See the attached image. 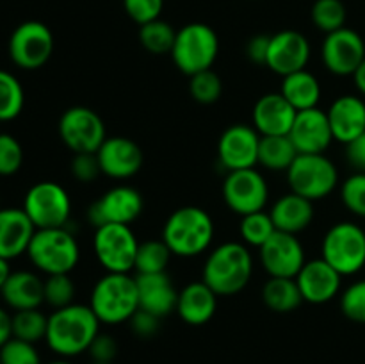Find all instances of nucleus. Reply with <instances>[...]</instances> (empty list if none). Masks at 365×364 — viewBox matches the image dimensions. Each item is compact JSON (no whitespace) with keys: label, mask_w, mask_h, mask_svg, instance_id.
<instances>
[{"label":"nucleus","mask_w":365,"mask_h":364,"mask_svg":"<svg viewBox=\"0 0 365 364\" xmlns=\"http://www.w3.org/2000/svg\"><path fill=\"white\" fill-rule=\"evenodd\" d=\"M100 325L91 307L71 303L50 314L45 341L61 359H71L88 352L93 339L100 334Z\"/></svg>","instance_id":"obj_1"},{"label":"nucleus","mask_w":365,"mask_h":364,"mask_svg":"<svg viewBox=\"0 0 365 364\" xmlns=\"http://www.w3.org/2000/svg\"><path fill=\"white\" fill-rule=\"evenodd\" d=\"M253 275V256L245 243L227 241L207 256L202 280L217 296H234L250 284Z\"/></svg>","instance_id":"obj_2"},{"label":"nucleus","mask_w":365,"mask_h":364,"mask_svg":"<svg viewBox=\"0 0 365 364\" xmlns=\"http://www.w3.org/2000/svg\"><path fill=\"white\" fill-rule=\"evenodd\" d=\"M216 225L212 216L198 206H184L168 216L163 228V241L171 253L184 259L207 252L214 241Z\"/></svg>","instance_id":"obj_3"},{"label":"nucleus","mask_w":365,"mask_h":364,"mask_svg":"<svg viewBox=\"0 0 365 364\" xmlns=\"http://www.w3.org/2000/svg\"><path fill=\"white\" fill-rule=\"evenodd\" d=\"M89 307L100 323L120 325L130 321L139 309L135 277L128 273H106L93 285Z\"/></svg>","instance_id":"obj_4"},{"label":"nucleus","mask_w":365,"mask_h":364,"mask_svg":"<svg viewBox=\"0 0 365 364\" xmlns=\"http://www.w3.org/2000/svg\"><path fill=\"white\" fill-rule=\"evenodd\" d=\"M32 266L45 275L71 273L81 259L77 238L68 227L36 228L27 248Z\"/></svg>","instance_id":"obj_5"},{"label":"nucleus","mask_w":365,"mask_h":364,"mask_svg":"<svg viewBox=\"0 0 365 364\" xmlns=\"http://www.w3.org/2000/svg\"><path fill=\"white\" fill-rule=\"evenodd\" d=\"M220 54V38L210 25L192 21L177 31L171 59L178 71L187 77L212 70Z\"/></svg>","instance_id":"obj_6"},{"label":"nucleus","mask_w":365,"mask_h":364,"mask_svg":"<svg viewBox=\"0 0 365 364\" xmlns=\"http://www.w3.org/2000/svg\"><path fill=\"white\" fill-rule=\"evenodd\" d=\"M321 257L349 277L365 268V231L355 221H339L331 225L321 243Z\"/></svg>","instance_id":"obj_7"},{"label":"nucleus","mask_w":365,"mask_h":364,"mask_svg":"<svg viewBox=\"0 0 365 364\" xmlns=\"http://www.w3.org/2000/svg\"><path fill=\"white\" fill-rule=\"evenodd\" d=\"M285 173L291 191L312 202L330 196L339 186L337 166L324 153H299Z\"/></svg>","instance_id":"obj_8"},{"label":"nucleus","mask_w":365,"mask_h":364,"mask_svg":"<svg viewBox=\"0 0 365 364\" xmlns=\"http://www.w3.org/2000/svg\"><path fill=\"white\" fill-rule=\"evenodd\" d=\"M138 248L139 241L130 225L106 223L95 228L93 252L107 273H130Z\"/></svg>","instance_id":"obj_9"},{"label":"nucleus","mask_w":365,"mask_h":364,"mask_svg":"<svg viewBox=\"0 0 365 364\" xmlns=\"http://www.w3.org/2000/svg\"><path fill=\"white\" fill-rule=\"evenodd\" d=\"M21 209L36 228L68 227L71 218V198L57 182L41 181L31 186L25 193Z\"/></svg>","instance_id":"obj_10"},{"label":"nucleus","mask_w":365,"mask_h":364,"mask_svg":"<svg viewBox=\"0 0 365 364\" xmlns=\"http://www.w3.org/2000/svg\"><path fill=\"white\" fill-rule=\"evenodd\" d=\"M56 39L48 25L39 20H27L18 25L9 36L7 52L14 66L20 70H39L52 57Z\"/></svg>","instance_id":"obj_11"},{"label":"nucleus","mask_w":365,"mask_h":364,"mask_svg":"<svg viewBox=\"0 0 365 364\" xmlns=\"http://www.w3.org/2000/svg\"><path fill=\"white\" fill-rule=\"evenodd\" d=\"M61 141L73 153H96L107 139L106 123L96 111L84 106H73L59 118Z\"/></svg>","instance_id":"obj_12"},{"label":"nucleus","mask_w":365,"mask_h":364,"mask_svg":"<svg viewBox=\"0 0 365 364\" xmlns=\"http://www.w3.org/2000/svg\"><path fill=\"white\" fill-rule=\"evenodd\" d=\"M221 193L228 209L239 216L266 211L269 202V186L255 168L227 171Z\"/></svg>","instance_id":"obj_13"},{"label":"nucleus","mask_w":365,"mask_h":364,"mask_svg":"<svg viewBox=\"0 0 365 364\" xmlns=\"http://www.w3.org/2000/svg\"><path fill=\"white\" fill-rule=\"evenodd\" d=\"M145 209L143 195L132 186H114L89 206L88 220L93 227L106 223L130 225Z\"/></svg>","instance_id":"obj_14"},{"label":"nucleus","mask_w":365,"mask_h":364,"mask_svg":"<svg viewBox=\"0 0 365 364\" xmlns=\"http://www.w3.org/2000/svg\"><path fill=\"white\" fill-rule=\"evenodd\" d=\"M321 59L324 68L337 77H353L365 59V41L362 36L349 27L324 36L321 45Z\"/></svg>","instance_id":"obj_15"},{"label":"nucleus","mask_w":365,"mask_h":364,"mask_svg":"<svg viewBox=\"0 0 365 364\" xmlns=\"http://www.w3.org/2000/svg\"><path fill=\"white\" fill-rule=\"evenodd\" d=\"M260 266L269 277L296 278L302 271L305 259V248L298 236L277 231L259 248Z\"/></svg>","instance_id":"obj_16"},{"label":"nucleus","mask_w":365,"mask_h":364,"mask_svg":"<svg viewBox=\"0 0 365 364\" xmlns=\"http://www.w3.org/2000/svg\"><path fill=\"white\" fill-rule=\"evenodd\" d=\"M260 134L253 125L234 123L223 131L217 141V159L227 171L246 170L259 164Z\"/></svg>","instance_id":"obj_17"},{"label":"nucleus","mask_w":365,"mask_h":364,"mask_svg":"<svg viewBox=\"0 0 365 364\" xmlns=\"http://www.w3.org/2000/svg\"><path fill=\"white\" fill-rule=\"evenodd\" d=\"M310 54H312V49L307 36L287 29V31H280L271 36L266 66L280 77H285L294 71L307 70Z\"/></svg>","instance_id":"obj_18"},{"label":"nucleus","mask_w":365,"mask_h":364,"mask_svg":"<svg viewBox=\"0 0 365 364\" xmlns=\"http://www.w3.org/2000/svg\"><path fill=\"white\" fill-rule=\"evenodd\" d=\"M100 170L103 175L114 181H127L141 171L145 163L143 148L130 138L125 136H113L103 141L98 152Z\"/></svg>","instance_id":"obj_19"},{"label":"nucleus","mask_w":365,"mask_h":364,"mask_svg":"<svg viewBox=\"0 0 365 364\" xmlns=\"http://www.w3.org/2000/svg\"><path fill=\"white\" fill-rule=\"evenodd\" d=\"M289 138L298 153H324L335 141L327 111L319 107L298 111Z\"/></svg>","instance_id":"obj_20"},{"label":"nucleus","mask_w":365,"mask_h":364,"mask_svg":"<svg viewBox=\"0 0 365 364\" xmlns=\"http://www.w3.org/2000/svg\"><path fill=\"white\" fill-rule=\"evenodd\" d=\"M296 282L302 291L303 302L321 305L331 302L341 293L342 275L319 257L303 264L302 271L296 275Z\"/></svg>","instance_id":"obj_21"},{"label":"nucleus","mask_w":365,"mask_h":364,"mask_svg":"<svg viewBox=\"0 0 365 364\" xmlns=\"http://www.w3.org/2000/svg\"><path fill=\"white\" fill-rule=\"evenodd\" d=\"M298 111L280 91L266 93L255 102L252 121L260 136H289Z\"/></svg>","instance_id":"obj_22"},{"label":"nucleus","mask_w":365,"mask_h":364,"mask_svg":"<svg viewBox=\"0 0 365 364\" xmlns=\"http://www.w3.org/2000/svg\"><path fill=\"white\" fill-rule=\"evenodd\" d=\"M335 141L348 145L365 134V100L356 95H341L327 111Z\"/></svg>","instance_id":"obj_23"},{"label":"nucleus","mask_w":365,"mask_h":364,"mask_svg":"<svg viewBox=\"0 0 365 364\" xmlns=\"http://www.w3.org/2000/svg\"><path fill=\"white\" fill-rule=\"evenodd\" d=\"M36 227L20 207H0V257L13 261L27 253Z\"/></svg>","instance_id":"obj_24"},{"label":"nucleus","mask_w":365,"mask_h":364,"mask_svg":"<svg viewBox=\"0 0 365 364\" xmlns=\"http://www.w3.org/2000/svg\"><path fill=\"white\" fill-rule=\"evenodd\" d=\"M135 282H138L139 293V309L148 310L160 320L177 310L178 291L166 271L135 275Z\"/></svg>","instance_id":"obj_25"},{"label":"nucleus","mask_w":365,"mask_h":364,"mask_svg":"<svg viewBox=\"0 0 365 364\" xmlns=\"http://www.w3.org/2000/svg\"><path fill=\"white\" fill-rule=\"evenodd\" d=\"M217 309V295L203 280L189 282L178 291L177 310L184 323L202 327L209 323Z\"/></svg>","instance_id":"obj_26"},{"label":"nucleus","mask_w":365,"mask_h":364,"mask_svg":"<svg viewBox=\"0 0 365 364\" xmlns=\"http://www.w3.org/2000/svg\"><path fill=\"white\" fill-rule=\"evenodd\" d=\"M269 214L277 231L298 236L299 232L307 231L312 225L316 209H314L312 200L291 191L287 195H282L271 206Z\"/></svg>","instance_id":"obj_27"},{"label":"nucleus","mask_w":365,"mask_h":364,"mask_svg":"<svg viewBox=\"0 0 365 364\" xmlns=\"http://www.w3.org/2000/svg\"><path fill=\"white\" fill-rule=\"evenodd\" d=\"M43 278L29 270H18L11 273L4 288L0 289L4 303L13 310L39 309L45 303Z\"/></svg>","instance_id":"obj_28"},{"label":"nucleus","mask_w":365,"mask_h":364,"mask_svg":"<svg viewBox=\"0 0 365 364\" xmlns=\"http://www.w3.org/2000/svg\"><path fill=\"white\" fill-rule=\"evenodd\" d=\"M280 93L296 111H305L317 107L321 100V84L309 70H299L282 77Z\"/></svg>","instance_id":"obj_29"},{"label":"nucleus","mask_w":365,"mask_h":364,"mask_svg":"<svg viewBox=\"0 0 365 364\" xmlns=\"http://www.w3.org/2000/svg\"><path fill=\"white\" fill-rule=\"evenodd\" d=\"M262 302L273 313L289 314L302 305L303 296L296 278L269 277L262 285Z\"/></svg>","instance_id":"obj_30"},{"label":"nucleus","mask_w":365,"mask_h":364,"mask_svg":"<svg viewBox=\"0 0 365 364\" xmlns=\"http://www.w3.org/2000/svg\"><path fill=\"white\" fill-rule=\"evenodd\" d=\"M289 136H260L259 164L269 171H287L298 157Z\"/></svg>","instance_id":"obj_31"},{"label":"nucleus","mask_w":365,"mask_h":364,"mask_svg":"<svg viewBox=\"0 0 365 364\" xmlns=\"http://www.w3.org/2000/svg\"><path fill=\"white\" fill-rule=\"evenodd\" d=\"M11 328L13 338L36 345L46 338L48 316L39 309L14 310V314H11Z\"/></svg>","instance_id":"obj_32"},{"label":"nucleus","mask_w":365,"mask_h":364,"mask_svg":"<svg viewBox=\"0 0 365 364\" xmlns=\"http://www.w3.org/2000/svg\"><path fill=\"white\" fill-rule=\"evenodd\" d=\"M171 250L166 243L160 239H148V241L139 243L138 256H135L134 270L138 275L150 273H164L171 261Z\"/></svg>","instance_id":"obj_33"},{"label":"nucleus","mask_w":365,"mask_h":364,"mask_svg":"<svg viewBox=\"0 0 365 364\" xmlns=\"http://www.w3.org/2000/svg\"><path fill=\"white\" fill-rule=\"evenodd\" d=\"M175 38H177V31L171 27V24L160 20V18L139 27V43L146 52L153 54V56L171 54Z\"/></svg>","instance_id":"obj_34"},{"label":"nucleus","mask_w":365,"mask_h":364,"mask_svg":"<svg viewBox=\"0 0 365 364\" xmlns=\"http://www.w3.org/2000/svg\"><path fill=\"white\" fill-rule=\"evenodd\" d=\"M25 106V91L16 75L0 70V121L18 118Z\"/></svg>","instance_id":"obj_35"},{"label":"nucleus","mask_w":365,"mask_h":364,"mask_svg":"<svg viewBox=\"0 0 365 364\" xmlns=\"http://www.w3.org/2000/svg\"><path fill=\"white\" fill-rule=\"evenodd\" d=\"M239 232H241L242 243L246 246L260 248L277 232V227H274L273 218L267 211H257V213L241 216Z\"/></svg>","instance_id":"obj_36"},{"label":"nucleus","mask_w":365,"mask_h":364,"mask_svg":"<svg viewBox=\"0 0 365 364\" xmlns=\"http://www.w3.org/2000/svg\"><path fill=\"white\" fill-rule=\"evenodd\" d=\"M310 18L321 32L330 34L346 27L348 11L342 0H316L310 9Z\"/></svg>","instance_id":"obj_37"},{"label":"nucleus","mask_w":365,"mask_h":364,"mask_svg":"<svg viewBox=\"0 0 365 364\" xmlns=\"http://www.w3.org/2000/svg\"><path fill=\"white\" fill-rule=\"evenodd\" d=\"M189 93L192 100L203 106L216 103L223 95V81L214 70L200 71V74L189 77Z\"/></svg>","instance_id":"obj_38"},{"label":"nucleus","mask_w":365,"mask_h":364,"mask_svg":"<svg viewBox=\"0 0 365 364\" xmlns=\"http://www.w3.org/2000/svg\"><path fill=\"white\" fill-rule=\"evenodd\" d=\"M43 293H45V303L52 309H61L75 303V282L71 280L70 273L63 275H46L43 282Z\"/></svg>","instance_id":"obj_39"},{"label":"nucleus","mask_w":365,"mask_h":364,"mask_svg":"<svg viewBox=\"0 0 365 364\" xmlns=\"http://www.w3.org/2000/svg\"><path fill=\"white\" fill-rule=\"evenodd\" d=\"M341 200L349 213L365 218V173L355 171L342 182Z\"/></svg>","instance_id":"obj_40"},{"label":"nucleus","mask_w":365,"mask_h":364,"mask_svg":"<svg viewBox=\"0 0 365 364\" xmlns=\"http://www.w3.org/2000/svg\"><path fill=\"white\" fill-rule=\"evenodd\" d=\"M341 310L349 321L365 325V278L353 282L342 291Z\"/></svg>","instance_id":"obj_41"},{"label":"nucleus","mask_w":365,"mask_h":364,"mask_svg":"<svg viewBox=\"0 0 365 364\" xmlns=\"http://www.w3.org/2000/svg\"><path fill=\"white\" fill-rule=\"evenodd\" d=\"M24 164V148L13 134L0 132V177L18 173Z\"/></svg>","instance_id":"obj_42"},{"label":"nucleus","mask_w":365,"mask_h":364,"mask_svg":"<svg viewBox=\"0 0 365 364\" xmlns=\"http://www.w3.org/2000/svg\"><path fill=\"white\" fill-rule=\"evenodd\" d=\"M0 363L2 364H43L36 345L21 339L11 338L0 348Z\"/></svg>","instance_id":"obj_43"},{"label":"nucleus","mask_w":365,"mask_h":364,"mask_svg":"<svg viewBox=\"0 0 365 364\" xmlns=\"http://www.w3.org/2000/svg\"><path fill=\"white\" fill-rule=\"evenodd\" d=\"M164 0H123V9L132 21L141 27L148 21L160 18Z\"/></svg>","instance_id":"obj_44"},{"label":"nucleus","mask_w":365,"mask_h":364,"mask_svg":"<svg viewBox=\"0 0 365 364\" xmlns=\"http://www.w3.org/2000/svg\"><path fill=\"white\" fill-rule=\"evenodd\" d=\"M70 168L71 175L82 184H91L102 173L96 153H75Z\"/></svg>","instance_id":"obj_45"},{"label":"nucleus","mask_w":365,"mask_h":364,"mask_svg":"<svg viewBox=\"0 0 365 364\" xmlns=\"http://www.w3.org/2000/svg\"><path fill=\"white\" fill-rule=\"evenodd\" d=\"M93 363H113L118 355V343L110 334L100 332L88 348Z\"/></svg>","instance_id":"obj_46"},{"label":"nucleus","mask_w":365,"mask_h":364,"mask_svg":"<svg viewBox=\"0 0 365 364\" xmlns=\"http://www.w3.org/2000/svg\"><path fill=\"white\" fill-rule=\"evenodd\" d=\"M128 323H130V328L135 338L139 339H152L160 330V318L143 309H138V313L130 318Z\"/></svg>","instance_id":"obj_47"},{"label":"nucleus","mask_w":365,"mask_h":364,"mask_svg":"<svg viewBox=\"0 0 365 364\" xmlns=\"http://www.w3.org/2000/svg\"><path fill=\"white\" fill-rule=\"evenodd\" d=\"M269 39L271 36L267 34H257L253 36V38H250V41L246 43V57H248L252 63L266 66L267 50H269Z\"/></svg>","instance_id":"obj_48"},{"label":"nucleus","mask_w":365,"mask_h":364,"mask_svg":"<svg viewBox=\"0 0 365 364\" xmlns=\"http://www.w3.org/2000/svg\"><path fill=\"white\" fill-rule=\"evenodd\" d=\"M346 159L353 170L365 173V134L346 145Z\"/></svg>","instance_id":"obj_49"},{"label":"nucleus","mask_w":365,"mask_h":364,"mask_svg":"<svg viewBox=\"0 0 365 364\" xmlns=\"http://www.w3.org/2000/svg\"><path fill=\"white\" fill-rule=\"evenodd\" d=\"M13 338V328H11V314L4 307H0V348Z\"/></svg>","instance_id":"obj_50"},{"label":"nucleus","mask_w":365,"mask_h":364,"mask_svg":"<svg viewBox=\"0 0 365 364\" xmlns=\"http://www.w3.org/2000/svg\"><path fill=\"white\" fill-rule=\"evenodd\" d=\"M353 81H355V88L359 89L360 95L365 96V59L362 61V64L359 66V70L353 74Z\"/></svg>","instance_id":"obj_51"},{"label":"nucleus","mask_w":365,"mask_h":364,"mask_svg":"<svg viewBox=\"0 0 365 364\" xmlns=\"http://www.w3.org/2000/svg\"><path fill=\"white\" fill-rule=\"evenodd\" d=\"M11 273H13V270H11L9 261L0 257V289L4 288V284H6L7 278L11 277Z\"/></svg>","instance_id":"obj_52"},{"label":"nucleus","mask_w":365,"mask_h":364,"mask_svg":"<svg viewBox=\"0 0 365 364\" xmlns=\"http://www.w3.org/2000/svg\"><path fill=\"white\" fill-rule=\"evenodd\" d=\"M46 364H73V363H70L68 359H57V360H52V363H46Z\"/></svg>","instance_id":"obj_53"},{"label":"nucleus","mask_w":365,"mask_h":364,"mask_svg":"<svg viewBox=\"0 0 365 364\" xmlns=\"http://www.w3.org/2000/svg\"><path fill=\"white\" fill-rule=\"evenodd\" d=\"M91 364H114V363H91Z\"/></svg>","instance_id":"obj_54"},{"label":"nucleus","mask_w":365,"mask_h":364,"mask_svg":"<svg viewBox=\"0 0 365 364\" xmlns=\"http://www.w3.org/2000/svg\"><path fill=\"white\" fill-rule=\"evenodd\" d=\"M0 364H2V363H0Z\"/></svg>","instance_id":"obj_55"}]
</instances>
